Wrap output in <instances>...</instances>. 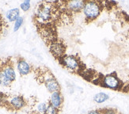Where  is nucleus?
<instances>
[{"mask_svg":"<svg viewBox=\"0 0 129 114\" xmlns=\"http://www.w3.org/2000/svg\"><path fill=\"white\" fill-rule=\"evenodd\" d=\"M34 71L37 80L39 82L43 83L48 92L52 94L54 92L60 91L61 87L59 83L49 69L46 67H38Z\"/></svg>","mask_w":129,"mask_h":114,"instance_id":"obj_1","label":"nucleus"},{"mask_svg":"<svg viewBox=\"0 0 129 114\" xmlns=\"http://www.w3.org/2000/svg\"><path fill=\"white\" fill-rule=\"evenodd\" d=\"M105 8L104 2L99 1H86L85 2V5L82 9V12L84 14L86 18V23L96 20L101 13L102 12L103 9Z\"/></svg>","mask_w":129,"mask_h":114,"instance_id":"obj_2","label":"nucleus"},{"mask_svg":"<svg viewBox=\"0 0 129 114\" xmlns=\"http://www.w3.org/2000/svg\"><path fill=\"white\" fill-rule=\"evenodd\" d=\"M59 64L66 68L67 70L70 71L75 72L79 75V74L82 73L83 71L86 70L85 65L82 64L80 58L76 57L74 55H65L62 58L58 60Z\"/></svg>","mask_w":129,"mask_h":114,"instance_id":"obj_3","label":"nucleus"},{"mask_svg":"<svg viewBox=\"0 0 129 114\" xmlns=\"http://www.w3.org/2000/svg\"><path fill=\"white\" fill-rule=\"evenodd\" d=\"M48 46H49L50 52H51L52 55L57 60L65 55L66 46L61 41H58L57 39L55 41H52L51 44H49Z\"/></svg>","mask_w":129,"mask_h":114,"instance_id":"obj_4","label":"nucleus"},{"mask_svg":"<svg viewBox=\"0 0 129 114\" xmlns=\"http://www.w3.org/2000/svg\"><path fill=\"white\" fill-rule=\"evenodd\" d=\"M1 69L5 73L6 76L8 78L9 80L13 82L15 81L16 79V73L14 68V64L13 62L11 61L10 59H7V60H2V66Z\"/></svg>","mask_w":129,"mask_h":114,"instance_id":"obj_5","label":"nucleus"},{"mask_svg":"<svg viewBox=\"0 0 129 114\" xmlns=\"http://www.w3.org/2000/svg\"><path fill=\"white\" fill-rule=\"evenodd\" d=\"M85 1H69V2H63V6L65 9L68 11L69 13H78L82 10Z\"/></svg>","mask_w":129,"mask_h":114,"instance_id":"obj_6","label":"nucleus"},{"mask_svg":"<svg viewBox=\"0 0 129 114\" xmlns=\"http://www.w3.org/2000/svg\"><path fill=\"white\" fill-rule=\"evenodd\" d=\"M48 103L61 111L63 105V98L62 94H61V91H57V92L52 93L51 96H50Z\"/></svg>","mask_w":129,"mask_h":114,"instance_id":"obj_7","label":"nucleus"},{"mask_svg":"<svg viewBox=\"0 0 129 114\" xmlns=\"http://www.w3.org/2000/svg\"><path fill=\"white\" fill-rule=\"evenodd\" d=\"M17 69L21 75H27L32 71V67L25 60L20 57L17 60Z\"/></svg>","mask_w":129,"mask_h":114,"instance_id":"obj_8","label":"nucleus"},{"mask_svg":"<svg viewBox=\"0 0 129 114\" xmlns=\"http://www.w3.org/2000/svg\"><path fill=\"white\" fill-rule=\"evenodd\" d=\"M7 18L9 21H15L20 17V10L18 8H14L8 10L7 12Z\"/></svg>","mask_w":129,"mask_h":114,"instance_id":"obj_9","label":"nucleus"},{"mask_svg":"<svg viewBox=\"0 0 129 114\" xmlns=\"http://www.w3.org/2000/svg\"><path fill=\"white\" fill-rule=\"evenodd\" d=\"M109 96L107 94H105L104 92H100V93H98L95 94L93 96V99L96 103L101 104V103H103V102L109 100Z\"/></svg>","mask_w":129,"mask_h":114,"instance_id":"obj_10","label":"nucleus"},{"mask_svg":"<svg viewBox=\"0 0 129 114\" xmlns=\"http://www.w3.org/2000/svg\"><path fill=\"white\" fill-rule=\"evenodd\" d=\"M11 82L8 78L6 76L5 73L3 72V71L2 69H0V86L4 87H9L11 85Z\"/></svg>","mask_w":129,"mask_h":114,"instance_id":"obj_11","label":"nucleus"},{"mask_svg":"<svg viewBox=\"0 0 129 114\" xmlns=\"http://www.w3.org/2000/svg\"><path fill=\"white\" fill-rule=\"evenodd\" d=\"M102 114H121L118 110L113 108H104V109H101Z\"/></svg>","mask_w":129,"mask_h":114,"instance_id":"obj_12","label":"nucleus"},{"mask_svg":"<svg viewBox=\"0 0 129 114\" xmlns=\"http://www.w3.org/2000/svg\"><path fill=\"white\" fill-rule=\"evenodd\" d=\"M59 112H60L59 109H56V108H55L54 106L51 105L48 103V105L47 107L45 114H59Z\"/></svg>","mask_w":129,"mask_h":114,"instance_id":"obj_13","label":"nucleus"},{"mask_svg":"<svg viewBox=\"0 0 129 114\" xmlns=\"http://www.w3.org/2000/svg\"><path fill=\"white\" fill-rule=\"evenodd\" d=\"M23 24V18L22 17H19V18L14 21V31L16 32L18 31L21 26Z\"/></svg>","mask_w":129,"mask_h":114,"instance_id":"obj_14","label":"nucleus"},{"mask_svg":"<svg viewBox=\"0 0 129 114\" xmlns=\"http://www.w3.org/2000/svg\"><path fill=\"white\" fill-rule=\"evenodd\" d=\"M21 9L23 11H27L29 10L30 8V2L29 1H25L21 4Z\"/></svg>","mask_w":129,"mask_h":114,"instance_id":"obj_15","label":"nucleus"},{"mask_svg":"<svg viewBox=\"0 0 129 114\" xmlns=\"http://www.w3.org/2000/svg\"><path fill=\"white\" fill-rule=\"evenodd\" d=\"M4 25H5V21L4 19L2 17V15L0 14V35L3 33V30H4Z\"/></svg>","mask_w":129,"mask_h":114,"instance_id":"obj_16","label":"nucleus"},{"mask_svg":"<svg viewBox=\"0 0 129 114\" xmlns=\"http://www.w3.org/2000/svg\"><path fill=\"white\" fill-rule=\"evenodd\" d=\"M87 114H102V111L100 109H94V110H91L87 112Z\"/></svg>","mask_w":129,"mask_h":114,"instance_id":"obj_17","label":"nucleus"},{"mask_svg":"<svg viewBox=\"0 0 129 114\" xmlns=\"http://www.w3.org/2000/svg\"><path fill=\"white\" fill-rule=\"evenodd\" d=\"M1 66H2V60H0V69H1Z\"/></svg>","mask_w":129,"mask_h":114,"instance_id":"obj_18","label":"nucleus"}]
</instances>
